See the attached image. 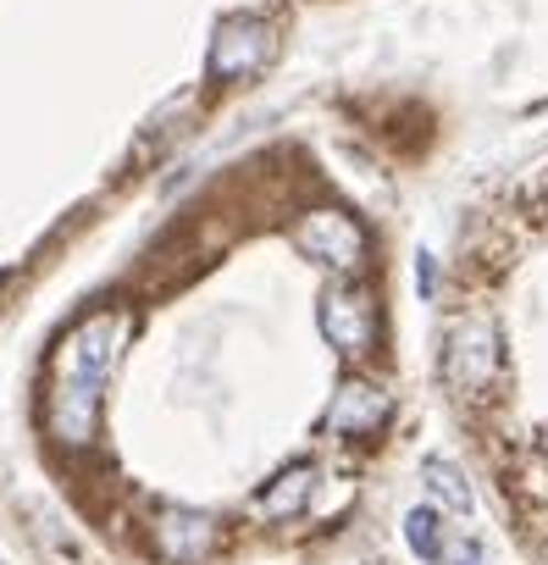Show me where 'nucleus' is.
Here are the masks:
<instances>
[{
	"mask_svg": "<svg viewBox=\"0 0 548 565\" xmlns=\"http://www.w3.org/2000/svg\"><path fill=\"white\" fill-rule=\"evenodd\" d=\"M133 339L128 306L84 311L56 344L45 366V433L62 449H89L100 433V405L111 388V372L122 361V344Z\"/></svg>",
	"mask_w": 548,
	"mask_h": 565,
	"instance_id": "f257e3e1",
	"label": "nucleus"
},
{
	"mask_svg": "<svg viewBox=\"0 0 548 565\" xmlns=\"http://www.w3.org/2000/svg\"><path fill=\"white\" fill-rule=\"evenodd\" d=\"M498 372H504L498 328L487 317H460L443 339V383L465 399H482V394H493Z\"/></svg>",
	"mask_w": 548,
	"mask_h": 565,
	"instance_id": "f03ea898",
	"label": "nucleus"
},
{
	"mask_svg": "<svg viewBox=\"0 0 548 565\" xmlns=\"http://www.w3.org/2000/svg\"><path fill=\"white\" fill-rule=\"evenodd\" d=\"M271 56H278V23L255 18V12H233V18H222L216 34H211L205 73H211L216 84H249Z\"/></svg>",
	"mask_w": 548,
	"mask_h": 565,
	"instance_id": "7ed1b4c3",
	"label": "nucleus"
},
{
	"mask_svg": "<svg viewBox=\"0 0 548 565\" xmlns=\"http://www.w3.org/2000/svg\"><path fill=\"white\" fill-rule=\"evenodd\" d=\"M316 322H322L327 344L350 361L372 355L377 339H383V311H377L372 289H361V282H333V289L322 295V306H316Z\"/></svg>",
	"mask_w": 548,
	"mask_h": 565,
	"instance_id": "20e7f679",
	"label": "nucleus"
},
{
	"mask_svg": "<svg viewBox=\"0 0 548 565\" xmlns=\"http://www.w3.org/2000/svg\"><path fill=\"white\" fill-rule=\"evenodd\" d=\"M289 238H294L300 255H311V260H322V266H333V271H361V266H366V249H372L366 227H361L350 211H339V205L305 211V216L289 227Z\"/></svg>",
	"mask_w": 548,
	"mask_h": 565,
	"instance_id": "39448f33",
	"label": "nucleus"
},
{
	"mask_svg": "<svg viewBox=\"0 0 548 565\" xmlns=\"http://www.w3.org/2000/svg\"><path fill=\"white\" fill-rule=\"evenodd\" d=\"M150 548L166 565H205L222 548V521L211 510H189V504H166L150 521Z\"/></svg>",
	"mask_w": 548,
	"mask_h": 565,
	"instance_id": "423d86ee",
	"label": "nucleus"
},
{
	"mask_svg": "<svg viewBox=\"0 0 548 565\" xmlns=\"http://www.w3.org/2000/svg\"><path fill=\"white\" fill-rule=\"evenodd\" d=\"M388 416H394L388 388H377L366 377H344L339 394H333V405H327V416H322V427L333 438H372V433L388 427Z\"/></svg>",
	"mask_w": 548,
	"mask_h": 565,
	"instance_id": "0eeeda50",
	"label": "nucleus"
},
{
	"mask_svg": "<svg viewBox=\"0 0 548 565\" xmlns=\"http://www.w3.org/2000/svg\"><path fill=\"white\" fill-rule=\"evenodd\" d=\"M311 493H316V466L311 460H294V466H283L278 477L255 493V510L271 515V521H283V515H300L311 504Z\"/></svg>",
	"mask_w": 548,
	"mask_h": 565,
	"instance_id": "6e6552de",
	"label": "nucleus"
},
{
	"mask_svg": "<svg viewBox=\"0 0 548 565\" xmlns=\"http://www.w3.org/2000/svg\"><path fill=\"white\" fill-rule=\"evenodd\" d=\"M421 477H427V493H432L449 515H465V510H471V488H465V477H460L449 460H427Z\"/></svg>",
	"mask_w": 548,
	"mask_h": 565,
	"instance_id": "1a4fd4ad",
	"label": "nucleus"
},
{
	"mask_svg": "<svg viewBox=\"0 0 548 565\" xmlns=\"http://www.w3.org/2000/svg\"><path fill=\"white\" fill-rule=\"evenodd\" d=\"M405 537H410V548L421 554V559H443V521H438V510H410L405 515Z\"/></svg>",
	"mask_w": 548,
	"mask_h": 565,
	"instance_id": "9d476101",
	"label": "nucleus"
}]
</instances>
